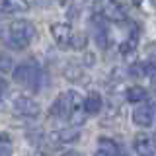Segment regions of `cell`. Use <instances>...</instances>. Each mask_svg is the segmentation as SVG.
<instances>
[{"label": "cell", "mask_w": 156, "mask_h": 156, "mask_svg": "<svg viewBox=\"0 0 156 156\" xmlns=\"http://www.w3.org/2000/svg\"><path fill=\"white\" fill-rule=\"evenodd\" d=\"M133 121H135V125L144 127V129L156 125V101H143V104H139L133 111Z\"/></svg>", "instance_id": "5b68a950"}, {"label": "cell", "mask_w": 156, "mask_h": 156, "mask_svg": "<svg viewBox=\"0 0 156 156\" xmlns=\"http://www.w3.org/2000/svg\"><path fill=\"white\" fill-rule=\"evenodd\" d=\"M133 4H135V6H140V4H143V0H133Z\"/></svg>", "instance_id": "ffe728a7"}, {"label": "cell", "mask_w": 156, "mask_h": 156, "mask_svg": "<svg viewBox=\"0 0 156 156\" xmlns=\"http://www.w3.org/2000/svg\"><path fill=\"white\" fill-rule=\"evenodd\" d=\"M133 146H135L136 152H139V156H154V152H156V136L148 135V133L139 135L135 139Z\"/></svg>", "instance_id": "52a82bcc"}, {"label": "cell", "mask_w": 156, "mask_h": 156, "mask_svg": "<svg viewBox=\"0 0 156 156\" xmlns=\"http://www.w3.org/2000/svg\"><path fill=\"white\" fill-rule=\"evenodd\" d=\"M88 43V37L84 35V33H72V39H70V45L72 49H84Z\"/></svg>", "instance_id": "e0dca14e"}, {"label": "cell", "mask_w": 156, "mask_h": 156, "mask_svg": "<svg viewBox=\"0 0 156 156\" xmlns=\"http://www.w3.org/2000/svg\"><path fill=\"white\" fill-rule=\"evenodd\" d=\"M146 98H148V92L143 86H131L127 90V101H131V104H143L146 101Z\"/></svg>", "instance_id": "5bb4252c"}, {"label": "cell", "mask_w": 156, "mask_h": 156, "mask_svg": "<svg viewBox=\"0 0 156 156\" xmlns=\"http://www.w3.org/2000/svg\"><path fill=\"white\" fill-rule=\"evenodd\" d=\"M12 109L14 113L18 115H23V117H37L41 107L33 98H27V96H16L12 100Z\"/></svg>", "instance_id": "8992f818"}, {"label": "cell", "mask_w": 156, "mask_h": 156, "mask_svg": "<svg viewBox=\"0 0 156 156\" xmlns=\"http://www.w3.org/2000/svg\"><path fill=\"white\" fill-rule=\"evenodd\" d=\"M82 100L80 94H76L74 90H66L62 94L57 96V100L53 101L49 113L53 117H58V119H68V117H74L76 111L82 107Z\"/></svg>", "instance_id": "6da1fadb"}, {"label": "cell", "mask_w": 156, "mask_h": 156, "mask_svg": "<svg viewBox=\"0 0 156 156\" xmlns=\"http://www.w3.org/2000/svg\"><path fill=\"white\" fill-rule=\"evenodd\" d=\"M6 82L2 80V78H0V104H2V100H4V96H6Z\"/></svg>", "instance_id": "d6986e66"}, {"label": "cell", "mask_w": 156, "mask_h": 156, "mask_svg": "<svg viewBox=\"0 0 156 156\" xmlns=\"http://www.w3.org/2000/svg\"><path fill=\"white\" fill-rule=\"evenodd\" d=\"M96 16L107 20V22H113V23H123L127 22V12L123 10L119 2L115 0H96V6H94Z\"/></svg>", "instance_id": "277c9868"}, {"label": "cell", "mask_w": 156, "mask_h": 156, "mask_svg": "<svg viewBox=\"0 0 156 156\" xmlns=\"http://www.w3.org/2000/svg\"><path fill=\"white\" fill-rule=\"evenodd\" d=\"M101 105H104V100H101V96L98 94V92H92V94H88L84 100H82V107H84V111L88 115L100 113Z\"/></svg>", "instance_id": "8fae6325"}, {"label": "cell", "mask_w": 156, "mask_h": 156, "mask_svg": "<svg viewBox=\"0 0 156 156\" xmlns=\"http://www.w3.org/2000/svg\"><path fill=\"white\" fill-rule=\"evenodd\" d=\"M12 70H14V61L8 55L0 53V74H12Z\"/></svg>", "instance_id": "2e32d148"}, {"label": "cell", "mask_w": 156, "mask_h": 156, "mask_svg": "<svg viewBox=\"0 0 156 156\" xmlns=\"http://www.w3.org/2000/svg\"><path fill=\"white\" fill-rule=\"evenodd\" d=\"M72 27L68 23H62V22H57L51 26V35L53 39L57 41L58 47H68L70 45V39H72Z\"/></svg>", "instance_id": "ba28073f"}, {"label": "cell", "mask_w": 156, "mask_h": 156, "mask_svg": "<svg viewBox=\"0 0 156 156\" xmlns=\"http://www.w3.org/2000/svg\"><path fill=\"white\" fill-rule=\"evenodd\" d=\"M0 156H12V148H10V144H2V143H0Z\"/></svg>", "instance_id": "ac0fdd59"}, {"label": "cell", "mask_w": 156, "mask_h": 156, "mask_svg": "<svg viewBox=\"0 0 156 156\" xmlns=\"http://www.w3.org/2000/svg\"><path fill=\"white\" fill-rule=\"evenodd\" d=\"M78 136H80V129H78L76 125H70V127H62V129H57L53 131V139L58 140V143H74L78 140Z\"/></svg>", "instance_id": "30bf717a"}, {"label": "cell", "mask_w": 156, "mask_h": 156, "mask_svg": "<svg viewBox=\"0 0 156 156\" xmlns=\"http://www.w3.org/2000/svg\"><path fill=\"white\" fill-rule=\"evenodd\" d=\"M92 33H94V39L98 43V47L100 49H107V45H109V31H107V26L104 23V18L96 16L94 20H92Z\"/></svg>", "instance_id": "9c48e42d"}, {"label": "cell", "mask_w": 156, "mask_h": 156, "mask_svg": "<svg viewBox=\"0 0 156 156\" xmlns=\"http://www.w3.org/2000/svg\"><path fill=\"white\" fill-rule=\"evenodd\" d=\"M12 76H14V80H16L20 86L27 88V90H33V92H39L41 86H43V70L37 68L35 65L23 62V65L14 66Z\"/></svg>", "instance_id": "3957f363"}, {"label": "cell", "mask_w": 156, "mask_h": 156, "mask_svg": "<svg viewBox=\"0 0 156 156\" xmlns=\"http://www.w3.org/2000/svg\"><path fill=\"white\" fill-rule=\"evenodd\" d=\"M131 76H136V78H152L156 74V65L154 62H135V65H131L129 68Z\"/></svg>", "instance_id": "7c38bea8"}, {"label": "cell", "mask_w": 156, "mask_h": 156, "mask_svg": "<svg viewBox=\"0 0 156 156\" xmlns=\"http://www.w3.org/2000/svg\"><path fill=\"white\" fill-rule=\"evenodd\" d=\"M33 37H35V27L29 20H16L8 26L6 39L8 45L14 49H26Z\"/></svg>", "instance_id": "7a4b0ae2"}, {"label": "cell", "mask_w": 156, "mask_h": 156, "mask_svg": "<svg viewBox=\"0 0 156 156\" xmlns=\"http://www.w3.org/2000/svg\"><path fill=\"white\" fill-rule=\"evenodd\" d=\"M152 84H154V88H156V74L152 76Z\"/></svg>", "instance_id": "44dd1931"}, {"label": "cell", "mask_w": 156, "mask_h": 156, "mask_svg": "<svg viewBox=\"0 0 156 156\" xmlns=\"http://www.w3.org/2000/svg\"><path fill=\"white\" fill-rule=\"evenodd\" d=\"M117 144L109 139H101L100 140V148H98L96 156H117Z\"/></svg>", "instance_id": "9a60e30c"}, {"label": "cell", "mask_w": 156, "mask_h": 156, "mask_svg": "<svg viewBox=\"0 0 156 156\" xmlns=\"http://www.w3.org/2000/svg\"><path fill=\"white\" fill-rule=\"evenodd\" d=\"M0 10L4 14H18V12H27L29 4L26 0H0Z\"/></svg>", "instance_id": "4fadbf2b"}]
</instances>
